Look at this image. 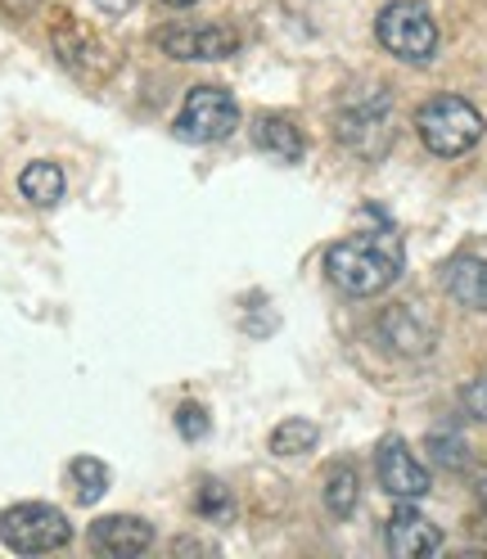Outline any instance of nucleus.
Returning a JSON list of instances; mask_svg holds the SVG:
<instances>
[{
	"mask_svg": "<svg viewBox=\"0 0 487 559\" xmlns=\"http://www.w3.org/2000/svg\"><path fill=\"white\" fill-rule=\"evenodd\" d=\"M325 275L330 285L343 289L347 298H375L384 294L402 275V239L384 226L375 235H353L330 243L325 253Z\"/></svg>",
	"mask_w": 487,
	"mask_h": 559,
	"instance_id": "f257e3e1",
	"label": "nucleus"
},
{
	"mask_svg": "<svg viewBox=\"0 0 487 559\" xmlns=\"http://www.w3.org/2000/svg\"><path fill=\"white\" fill-rule=\"evenodd\" d=\"M86 542H91V550L109 555V559H135V555H145L154 546V528L135 514H104V519L91 523Z\"/></svg>",
	"mask_w": 487,
	"mask_h": 559,
	"instance_id": "9d476101",
	"label": "nucleus"
},
{
	"mask_svg": "<svg viewBox=\"0 0 487 559\" xmlns=\"http://www.w3.org/2000/svg\"><path fill=\"white\" fill-rule=\"evenodd\" d=\"M0 542H5L14 555H50V550H63L73 542V523H68V514L55 506L23 501V506L0 510Z\"/></svg>",
	"mask_w": 487,
	"mask_h": 559,
	"instance_id": "39448f33",
	"label": "nucleus"
},
{
	"mask_svg": "<svg viewBox=\"0 0 487 559\" xmlns=\"http://www.w3.org/2000/svg\"><path fill=\"white\" fill-rule=\"evenodd\" d=\"M375 37L402 63H429L438 55V23L425 0H393L375 19Z\"/></svg>",
	"mask_w": 487,
	"mask_h": 559,
	"instance_id": "20e7f679",
	"label": "nucleus"
},
{
	"mask_svg": "<svg viewBox=\"0 0 487 559\" xmlns=\"http://www.w3.org/2000/svg\"><path fill=\"white\" fill-rule=\"evenodd\" d=\"M253 145H258L262 154H271L275 163H298L302 150H307V140H302V131H298L294 118H285V114H262V118L253 122Z\"/></svg>",
	"mask_w": 487,
	"mask_h": 559,
	"instance_id": "4468645a",
	"label": "nucleus"
},
{
	"mask_svg": "<svg viewBox=\"0 0 487 559\" xmlns=\"http://www.w3.org/2000/svg\"><path fill=\"white\" fill-rule=\"evenodd\" d=\"M163 5H194V0H163Z\"/></svg>",
	"mask_w": 487,
	"mask_h": 559,
	"instance_id": "b1692460",
	"label": "nucleus"
},
{
	"mask_svg": "<svg viewBox=\"0 0 487 559\" xmlns=\"http://www.w3.org/2000/svg\"><path fill=\"white\" fill-rule=\"evenodd\" d=\"M384 542L397 559H425V555H438L442 550V533L433 528V523L420 514V510H411L402 506L393 519H389V528H384Z\"/></svg>",
	"mask_w": 487,
	"mask_h": 559,
	"instance_id": "9b49d317",
	"label": "nucleus"
},
{
	"mask_svg": "<svg viewBox=\"0 0 487 559\" xmlns=\"http://www.w3.org/2000/svg\"><path fill=\"white\" fill-rule=\"evenodd\" d=\"M19 190H23V199H27L32 207H55V203H63V194H68L63 167L50 163V158L27 163V167H23V177H19Z\"/></svg>",
	"mask_w": 487,
	"mask_h": 559,
	"instance_id": "2eb2a0df",
	"label": "nucleus"
},
{
	"mask_svg": "<svg viewBox=\"0 0 487 559\" xmlns=\"http://www.w3.org/2000/svg\"><path fill=\"white\" fill-rule=\"evenodd\" d=\"M379 338H384L402 357H425L433 347V325L415 307L402 302V307H389L384 317H379Z\"/></svg>",
	"mask_w": 487,
	"mask_h": 559,
	"instance_id": "f8f14e48",
	"label": "nucleus"
},
{
	"mask_svg": "<svg viewBox=\"0 0 487 559\" xmlns=\"http://www.w3.org/2000/svg\"><path fill=\"white\" fill-rule=\"evenodd\" d=\"M194 510L203 519H230L235 514V501H230V492H226L217 478H207V483H199V492H194Z\"/></svg>",
	"mask_w": 487,
	"mask_h": 559,
	"instance_id": "6ab92c4d",
	"label": "nucleus"
},
{
	"mask_svg": "<svg viewBox=\"0 0 487 559\" xmlns=\"http://www.w3.org/2000/svg\"><path fill=\"white\" fill-rule=\"evenodd\" d=\"M334 135L343 150H353L357 158L375 163L384 158L393 145V95L389 86L366 82V86H347L334 114Z\"/></svg>",
	"mask_w": 487,
	"mask_h": 559,
	"instance_id": "f03ea898",
	"label": "nucleus"
},
{
	"mask_svg": "<svg viewBox=\"0 0 487 559\" xmlns=\"http://www.w3.org/2000/svg\"><path fill=\"white\" fill-rule=\"evenodd\" d=\"M461 402L470 406V415H478V419H487V374L470 383V389L461 393Z\"/></svg>",
	"mask_w": 487,
	"mask_h": 559,
	"instance_id": "412c9836",
	"label": "nucleus"
},
{
	"mask_svg": "<svg viewBox=\"0 0 487 559\" xmlns=\"http://www.w3.org/2000/svg\"><path fill=\"white\" fill-rule=\"evenodd\" d=\"M68 483H73V497L82 506H95L104 492H109V465L95 456H73L68 461Z\"/></svg>",
	"mask_w": 487,
	"mask_h": 559,
	"instance_id": "f3484780",
	"label": "nucleus"
},
{
	"mask_svg": "<svg viewBox=\"0 0 487 559\" xmlns=\"http://www.w3.org/2000/svg\"><path fill=\"white\" fill-rule=\"evenodd\" d=\"M91 5H99L104 14H127V10L135 5V0H91Z\"/></svg>",
	"mask_w": 487,
	"mask_h": 559,
	"instance_id": "4be33fe9",
	"label": "nucleus"
},
{
	"mask_svg": "<svg viewBox=\"0 0 487 559\" xmlns=\"http://www.w3.org/2000/svg\"><path fill=\"white\" fill-rule=\"evenodd\" d=\"M317 442H321V429L311 425V419H302V415L285 419V425H275V433H271L275 456H302V451H311Z\"/></svg>",
	"mask_w": 487,
	"mask_h": 559,
	"instance_id": "a211bd4d",
	"label": "nucleus"
},
{
	"mask_svg": "<svg viewBox=\"0 0 487 559\" xmlns=\"http://www.w3.org/2000/svg\"><path fill=\"white\" fill-rule=\"evenodd\" d=\"M154 46L167 59H181V63H213L239 50V32L226 23H177V27H163L154 32Z\"/></svg>",
	"mask_w": 487,
	"mask_h": 559,
	"instance_id": "0eeeda50",
	"label": "nucleus"
},
{
	"mask_svg": "<svg viewBox=\"0 0 487 559\" xmlns=\"http://www.w3.org/2000/svg\"><path fill=\"white\" fill-rule=\"evenodd\" d=\"M235 127H239V104L226 86H194L181 104L177 122H171V131L186 145H217V140L235 135Z\"/></svg>",
	"mask_w": 487,
	"mask_h": 559,
	"instance_id": "423d86ee",
	"label": "nucleus"
},
{
	"mask_svg": "<svg viewBox=\"0 0 487 559\" xmlns=\"http://www.w3.org/2000/svg\"><path fill=\"white\" fill-rule=\"evenodd\" d=\"M474 492H478V506H483V514H487V469L474 474Z\"/></svg>",
	"mask_w": 487,
	"mask_h": 559,
	"instance_id": "5701e85b",
	"label": "nucleus"
},
{
	"mask_svg": "<svg viewBox=\"0 0 487 559\" xmlns=\"http://www.w3.org/2000/svg\"><path fill=\"white\" fill-rule=\"evenodd\" d=\"M357 497H361L357 465H347V461L330 465V474H325V510H330L334 519H347V514L357 510Z\"/></svg>",
	"mask_w": 487,
	"mask_h": 559,
	"instance_id": "dca6fc26",
	"label": "nucleus"
},
{
	"mask_svg": "<svg viewBox=\"0 0 487 559\" xmlns=\"http://www.w3.org/2000/svg\"><path fill=\"white\" fill-rule=\"evenodd\" d=\"M50 41H55L59 63L73 68L78 78H109V68H114L109 46H104L91 27H82L78 19H59L55 32H50Z\"/></svg>",
	"mask_w": 487,
	"mask_h": 559,
	"instance_id": "1a4fd4ad",
	"label": "nucleus"
},
{
	"mask_svg": "<svg viewBox=\"0 0 487 559\" xmlns=\"http://www.w3.org/2000/svg\"><path fill=\"white\" fill-rule=\"evenodd\" d=\"M442 289L456 298L461 307L487 311V258H474V253L451 258L442 266Z\"/></svg>",
	"mask_w": 487,
	"mask_h": 559,
	"instance_id": "ddd939ff",
	"label": "nucleus"
},
{
	"mask_svg": "<svg viewBox=\"0 0 487 559\" xmlns=\"http://www.w3.org/2000/svg\"><path fill=\"white\" fill-rule=\"evenodd\" d=\"M177 429H181V438L199 442V438L207 433V411H203V406H194V402H186V406L177 411Z\"/></svg>",
	"mask_w": 487,
	"mask_h": 559,
	"instance_id": "aec40b11",
	"label": "nucleus"
},
{
	"mask_svg": "<svg viewBox=\"0 0 487 559\" xmlns=\"http://www.w3.org/2000/svg\"><path fill=\"white\" fill-rule=\"evenodd\" d=\"M415 131H420L429 154L461 158L483 140V114L461 95H433L425 109L415 114Z\"/></svg>",
	"mask_w": 487,
	"mask_h": 559,
	"instance_id": "7ed1b4c3",
	"label": "nucleus"
},
{
	"mask_svg": "<svg viewBox=\"0 0 487 559\" xmlns=\"http://www.w3.org/2000/svg\"><path fill=\"white\" fill-rule=\"evenodd\" d=\"M375 474H379V487L397 501H420L429 492V469L415 461V451L402 442V438H384L375 451Z\"/></svg>",
	"mask_w": 487,
	"mask_h": 559,
	"instance_id": "6e6552de",
	"label": "nucleus"
}]
</instances>
